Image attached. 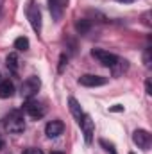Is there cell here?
I'll use <instances>...</instances> for the list:
<instances>
[{
  "instance_id": "cell-1",
  "label": "cell",
  "mask_w": 152,
  "mask_h": 154,
  "mask_svg": "<svg viewBox=\"0 0 152 154\" xmlns=\"http://www.w3.org/2000/svg\"><path fill=\"white\" fill-rule=\"evenodd\" d=\"M4 127L11 134H20L25 131V118L22 111H11L9 115L4 118Z\"/></svg>"
},
{
  "instance_id": "cell-2",
  "label": "cell",
  "mask_w": 152,
  "mask_h": 154,
  "mask_svg": "<svg viewBox=\"0 0 152 154\" xmlns=\"http://www.w3.org/2000/svg\"><path fill=\"white\" fill-rule=\"evenodd\" d=\"M39 88H41V81H39V77L31 75V77H27V79L22 82L20 93H22V97H23L25 100H29V99H32V97L38 93Z\"/></svg>"
},
{
  "instance_id": "cell-3",
  "label": "cell",
  "mask_w": 152,
  "mask_h": 154,
  "mask_svg": "<svg viewBox=\"0 0 152 154\" xmlns=\"http://www.w3.org/2000/svg\"><path fill=\"white\" fill-rule=\"evenodd\" d=\"M25 14H27V20H29V23H31V27L34 29V32H41V11H39V7L34 4V2H29V5H27V11H25Z\"/></svg>"
},
{
  "instance_id": "cell-4",
  "label": "cell",
  "mask_w": 152,
  "mask_h": 154,
  "mask_svg": "<svg viewBox=\"0 0 152 154\" xmlns=\"http://www.w3.org/2000/svg\"><path fill=\"white\" fill-rule=\"evenodd\" d=\"M91 56L102 65V66H108V68H113L114 65L118 63V56H114L111 52H108V50H102V48H93L91 50Z\"/></svg>"
},
{
  "instance_id": "cell-5",
  "label": "cell",
  "mask_w": 152,
  "mask_h": 154,
  "mask_svg": "<svg viewBox=\"0 0 152 154\" xmlns=\"http://www.w3.org/2000/svg\"><path fill=\"white\" fill-rule=\"evenodd\" d=\"M23 111L31 116V118H34V120L43 118V116H45V113H47L45 106H43L39 100H32V99H29V100L25 102V106H23Z\"/></svg>"
},
{
  "instance_id": "cell-6",
  "label": "cell",
  "mask_w": 152,
  "mask_h": 154,
  "mask_svg": "<svg viewBox=\"0 0 152 154\" xmlns=\"http://www.w3.org/2000/svg\"><path fill=\"white\" fill-rule=\"evenodd\" d=\"M132 142H134V145H138V149L149 151L150 149V133L145 129H136L132 133Z\"/></svg>"
},
{
  "instance_id": "cell-7",
  "label": "cell",
  "mask_w": 152,
  "mask_h": 154,
  "mask_svg": "<svg viewBox=\"0 0 152 154\" xmlns=\"http://www.w3.org/2000/svg\"><path fill=\"white\" fill-rule=\"evenodd\" d=\"M108 82V77L102 75H93V74H84L79 77V84L86 86V88H97V86H104Z\"/></svg>"
},
{
  "instance_id": "cell-8",
  "label": "cell",
  "mask_w": 152,
  "mask_h": 154,
  "mask_svg": "<svg viewBox=\"0 0 152 154\" xmlns=\"http://www.w3.org/2000/svg\"><path fill=\"white\" fill-rule=\"evenodd\" d=\"M79 125H81V129H82V134H84L86 143H91V140H93V133H95V122L91 120V116L84 113L82 120L79 122Z\"/></svg>"
},
{
  "instance_id": "cell-9",
  "label": "cell",
  "mask_w": 152,
  "mask_h": 154,
  "mask_svg": "<svg viewBox=\"0 0 152 154\" xmlns=\"http://www.w3.org/2000/svg\"><path fill=\"white\" fill-rule=\"evenodd\" d=\"M65 133V124L61 122V120H52V122H48L47 125H45V134L48 136V138H57V136H61Z\"/></svg>"
},
{
  "instance_id": "cell-10",
  "label": "cell",
  "mask_w": 152,
  "mask_h": 154,
  "mask_svg": "<svg viewBox=\"0 0 152 154\" xmlns=\"http://www.w3.org/2000/svg\"><path fill=\"white\" fill-rule=\"evenodd\" d=\"M66 4H68V0H48V9H50L52 16L56 20H59L63 16V13L66 9Z\"/></svg>"
},
{
  "instance_id": "cell-11",
  "label": "cell",
  "mask_w": 152,
  "mask_h": 154,
  "mask_svg": "<svg viewBox=\"0 0 152 154\" xmlns=\"http://www.w3.org/2000/svg\"><path fill=\"white\" fill-rule=\"evenodd\" d=\"M14 95V84L9 79L0 81V99H11Z\"/></svg>"
},
{
  "instance_id": "cell-12",
  "label": "cell",
  "mask_w": 152,
  "mask_h": 154,
  "mask_svg": "<svg viewBox=\"0 0 152 154\" xmlns=\"http://www.w3.org/2000/svg\"><path fill=\"white\" fill-rule=\"evenodd\" d=\"M68 108H70V111H72L74 118H75L77 124H79V122L82 120V116H84V111H82L81 104L77 102V99H74V97H70V99H68Z\"/></svg>"
},
{
  "instance_id": "cell-13",
  "label": "cell",
  "mask_w": 152,
  "mask_h": 154,
  "mask_svg": "<svg viewBox=\"0 0 152 154\" xmlns=\"http://www.w3.org/2000/svg\"><path fill=\"white\" fill-rule=\"evenodd\" d=\"M5 65H7V70H9L13 75L18 74V70H20V59H18L16 54H9V56L5 57Z\"/></svg>"
},
{
  "instance_id": "cell-14",
  "label": "cell",
  "mask_w": 152,
  "mask_h": 154,
  "mask_svg": "<svg viewBox=\"0 0 152 154\" xmlns=\"http://www.w3.org/2000/svg\"><path fill=\"white\" fill-rule=\"evenodd\" d=\"M14 48H16V50H20V52L29 50V39L25 38V36L16 38V39H14Z\"/></svg>"
},
{
  "instance_id": "cell-15",
  "label": "cell",
  "mask_w": 152,
  "mask_h": 154,
  "mask_svg": "<svg viewBox=\"0 0 152 154\" xmlns=\"http://www.w3.org/2000/svg\"><path fill=\"white\" fill-rule=\"evenodd\" d=\"M77 31L81 32V34H84V32H88V29H90V23H88V20H81V22H77L75 23Z\"/></svg>"
},
{
  "instance_id": "cell-16",
  "label": "cell",
  "mask_w": 152,
  "mask_h": 154,
  "mask_svg": "<svg viewBox=\"0 0 152 154\" xmlns=\"http://www.w3.org/2000/svg\"><path fill=\"white\" fill-rule=\"evenodd\" d=\"M100 145H102V147H106V151H108V152L116 154V151H114V145H113V143H108L106 140H100Z\"/></svg>"
},
{
  "instance_id": "cell-17",
  "label": "cell",
  "mask_w": 152,
  "mask_h": 154,
  "mask_svg": "<svg viewBox=\"0 0 152 154\" xmlns=\"http://www.w3.org/2000/svg\"><path fill=\"white\" fill-rule=\"evenodd\" d=\"M22 154H43L41 149H36V147H31V149H25Z\"/></svg>"
},
{
  "instance_id": "cell-18",
  "label": "cell",
  "mask_w": 152,
  "mask_h": 154,
  "mask_svg": "<svg viewBox=\"0 0 152 154\" xmlns=\"http://www.w3.org/2000/svg\"><path fill=\"white\" fill-rule=\"evenodd\" d=\"M66 61H68V59H66V56L63 54V56H61V59H59V72H63V68H65Z\"/></svg>"
},
{
  "instance_id": "cell-19",
  "label": "cell",
  "mask_w": 152,
  "mask_h": 154,
  "mask_svg": "<svg viewBox=\"0 0 152 154\" xmlns=\"http://www.w3.org/2000/svg\"><path fill=\"white\" fill-rule=\"evenodd\" d=\"M145 65H147V66L150 65V48L145 50Z\"/></svg>"
},
{
  "instance_id": "cell-20",
  "label": "cell",
  "mask_w": 152,
  "mask_h": 154,
  "mask_svg": "<svg viewBox=\"0 0 152 154\" xmlns=\"http://www.w3.org/2000/svg\"><path fill=\"white\" fill-rule=\"evenodd\" d=\"M116 2H122V4H132V2H136V0H116Z\"/></svg>"
},
{
  "instance_id": "cell-21",
  "label": "cell",
  "mask_w": 152,
  "mask_h": 154,
  "mask_svg": "<svg viewBox=\"0 0 152 154\" xmlns=\"http://www.w3.org/2000/svg\"><path fill=\"white\" fill-rule=\"evenodd\" d=\"M145 86H147V93L150 95V93H152V91H150V81H147V84H145Z\"/></svg>"
},
{
  "instance_id": "cell-22",
  "label": "cell",
  "mask_w": 152,
  "mask_h": 154,
  "mask_svg": "<svg viewBox=\"0 0 152 154\" xmlns=\"http://www.w3.org/2000/svg\"><path fill=\"white\" fill-rule=\"evenodd\" d=\"M2 149H4V138L0 136V151H2Z\"/></svg>"
},
{
  "instance_id": "cell-23",
  "label": "cell",
  "mask_w": 152,
  "mask_h": 154,
  "mask_svg": "<svg viewBox=\"0 0 152 154\" xmlns=\"http://www.w3.org/2000/svg\"><path fill=\"white\" fill-rule=\"evenodd\" d=\"M50 154H63V152H50Z\"/></svg>"
}]
</instances>
